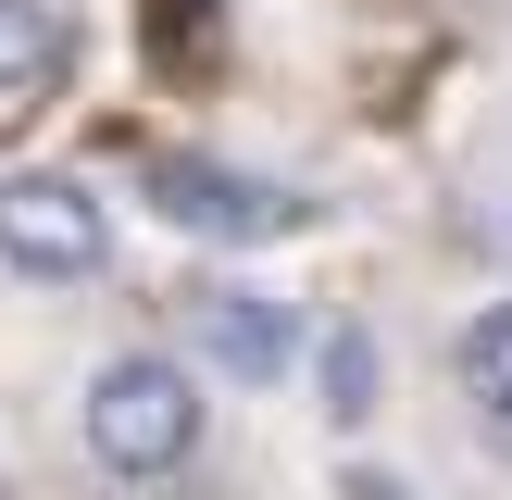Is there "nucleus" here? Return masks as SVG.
Segmentation results:
<instances>
[{"label": "nucleus", "mask_w": 512, "mask_h": 500, "mask_svg": "<svg viewBox=\"0 0 512 500\" xmlns=\"http://www.w3.org/2000/svg\"><path fill=\"white\" fill-rule=\"evenodd\" d=\"M150 213L175 238H213V250H263V238H300L313 200L275 188V175H238V163H200V150H163L150 163Z\"/></svg>", "instance_id": "2"}, {"label": "nucleus", "mask_w": 512, "mask_h": 500, "mask_svg": "<svg viewBox=\"0 0 512 500\" xmlns=\"http://www.w3.org/2000/svg\"><path fill=\"white\" fill-rule=\"evenodd\" d=\"M338 500H413V488H400V475H375V463H350V475H338Z\"/></svg>", "instance_id": "8"}, {"label": "nucleus", "mask_w": 512, "mask_h": 500, "mask_svg": "<svg viewBox=\"0 0 512 500\" xmlns=\"http://www.w3.org/2000/svg\"><path fill=\"white\" fill-rule=\"evenodd\" d=\"M75 425H88V463L100 475L150 488V475H188L200 463L213 400H200V375L175 363V350H113V363L88 375V400H75Z\"/></svg>", "instance_id": "1"}, {"label": "nucleus", "mask_w": 512, "mask_h": 500, "mask_svg": "<svg viewBox=\"0 0 512 500\" xmlns=\"http://www.w3.org/2000/svg\"><path fill=\"white\" fill-rule=\"evenodd\" d=\"M188 338H200V363H213V375L275 388L288 350H300V325H288V300H263V288H188Z\"/></svg>", "instance_id": "4"}, {"label": "nucleus", "mask_w": 512, "mask_h": 500, "mask_svg": "<svg viewBox=\"0 0 512 500\" xmlns=\"http://www.w3.org/2000/svg\"><path fill=\"white\" fill-rule=\"evenodd\" d=\"M463 388H475V413L512 438V300H488V313L463 325Z\"/></svg>", "instance_id": "6"}, {"label": "nucleus", "mask_w": 512, "mask_h": 500, "mask_svg": "<svg viewBox=\"0 0 512 500\" xmlns=\"http://www.w3.org/2000/svg\"><path fill=\"white\" fill-rule=\"evenodd\" d=\"M313 388H325V425H375V338H363V325H325Z\"/></svg>", "instance_id": "5"}, {"label": "nucleus", "mask_w": 512, "mask_h": 500, "mask_svg": "<svg viewBox=\"0 0 512 500\" xmlns=\"http://www.w3.org/2000/svg\"><path fill=\"white\" fill-rule=\"evenodd\" d=\"M0 263L38 275V288H88L113 263V213L75 175H0Z\"/></svg>", "instance_id": "3"}, {"label": "nucleus", "mask_w": 512, "mask_h": 500, "mask_svg": "<svg viewBox=\"0 0 512 500\" xmlns=\"http://www.w3.org/2000/svg\"><path fill=\"white\" fill-rule=\"evenodd\" d=\"M50 63H63V25H50V0H0V100L50 88Z\"/></svg>", "instance_id": "7"}]
</instances>
